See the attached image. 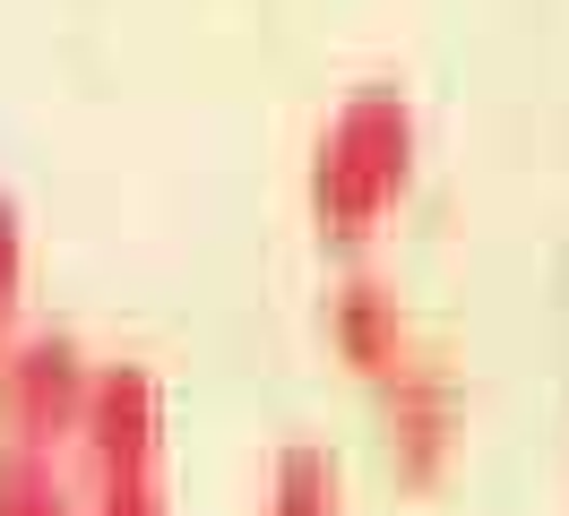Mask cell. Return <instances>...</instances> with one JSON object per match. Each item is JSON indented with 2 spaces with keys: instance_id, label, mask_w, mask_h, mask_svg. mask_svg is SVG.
I'll return each instance as SVG.
<instances>
[{
  "instance_id": "obj_1",
  "label": "cell",
  "mask_w": 569,
  "mask_h": 516,
  "mask_svg": "<svg viewBox=\"0 0 569 516\" xmlns=\"http://www.w3.org/2000/svg\"><path fill=\"white\" fill-rule=\"evenodd\" d=\"M415 146H423V130H415L406 87H380V78L355 87V95L328 112L320 146H311V181H302V190H311V224H320L328 241H362L406 199Z\"/></svg>"
},
{
  "instance_id": "obj_2",
  "label": "cell",
  "mask_w": 569,
  "mask_h": 516,
  "mask_svg": "<svg viewBox=\"0 0 569 516\" xmlns=\"http://www.w3.org/2000/svg\"><path fill=\"white\" fill-rule=\"evenodd\" d=\"M87 387H96V353H87L70 327H27V336H9V353H0V439L70 456Z\"/></svg>"
},
{
  "instance_id": "obj_3",
  "label": "cell",
  "mask_w": 569,
  "mask_h": 516,
  "mask_svg": "<svg viewBox=\"0 0 569 516\" xmlns=\"http://www.w3.org/2000/svg\"><path fill=\"white\" fill-rule=\"evenodd\" d=\"M380 422H389V465H397V482H440V474H449V456H458V422H466L458 378L415 344V353L380 378Z\"/></svg>"
},
{
  "instance_id": "obj_4",
  "label": "cell",
  "mask_w": 569,
  "mask_h": 516,
  "mask_svg": "<svg viewBox=\"0 0 569 516\" xmlns=\"http://www.w3.org/2000/svg\"><path fill=\"white\" fill-rule=\"evenodd\" d=\"M328 344L355 362L371 387L415 353V327H406V310H397L389 284H371V275H346L337 293H328Z\"/></svg>"
},
{
  "instance_id": "obj_5",
  "label": "cell",
  "mask_w": 569,
  "mask_h": 516,
  "mask_svg": "<svg viewBox=\"0 0 569 516\" xmlns=\"http://www.w3.org/2000/svg\"><path fill=\"white\" fill-rule=\"evenodd\" d=\"M0 516H78V474H70V456L0 439Z\"/></svg>"
},
{
  "instance_id": "obj_6",
  "label": "cell",
  "mask_w": 569,
  "mask_h": 516,
  "mask_svg": "<svg viewBox=\"0 0 569 516\" xmlns=\"http://www.w3.org/2000/svg\"><path fill=\"white\" fill-rule=\"evenodd\" d=\"M259 516H346V474H337V456L311 439L277 447V465H268V508Z\"/></svg>"
},
{
  "instance_id": "obj_7",
  "label": "cell",
  "mask_w": 569,
  "mask_h": 516,
  "mask_svg": "<svg viewBox=\"0 0 569 516\" xmlns=\"http://www.w3.org/2000/svg\"><path fill=\"white\" fill-rule=\"evenodd\" d=\"M78 516H173V482H164V465H139V474H78Z\"/></svg>"
},
{
  "instance_id": "obj_8",
  "label": "cell",
  "mask_w": 569,
  "mask_h": 516,
  "mask_svg": "<svg viewBox=\"0 0 569 516\" xmlns=\"http://www.w3.org/2000/svg\"><path fill=\"white\" fill-rule=\"evenodd\" d=\"M18 293H27V215L0 190V327H18Z\"/></svg>"
},
{
  "instance_id": "obj_9",
  "label": "cell",
  "mask_w": 569,
  "mask_h": 516,
  "mask_svg": "<svg viewBox=\"0 0 569 516\" xmlns=\"http://www.w3.org/2000/svg\"><path fill=\"white\" fill-rule=\"evenodd\" d=\"M9 336H18V327H0V353H9Z\"/></svg>"
}]
</instances>
